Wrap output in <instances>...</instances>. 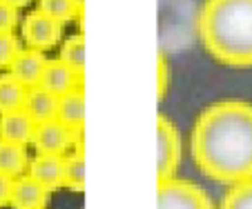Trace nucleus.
Here are the masks:
<instances>
[{
	"mask_svg": "<svg viewBox=\"0 0 252 209\" xmlns=\"http://www.w3.org/2000/svg\"><path fill=\"white\" fill-rule=\"evenodd\" d=\"M221 209H252V181L230 187L221 203Z\"/></svg>",
	"mask_w": 252,
	"mask_h": 209,
	"instance_id": "6ab92c4d",
	"label": "nucleus"
},
{
	"mask_svg": "<svg viewBox=\"0 0 252 209\" xmlns=\"http://www.w3.org/2000/svg\"><path fill=\"white\" fill-rule=\"evenodd\" d=\"M165 94V58H158V96Z\"/></svg>",
	"mask_w": 252,
	"mask_h": 209,
	"instance_id": "5701e85b",
	"label": "nucleus"
},
{
	"mask_svg": "<svg viewBox=\"0 0 252 209\" xmlns=\"http://www.w3.org/2000/svg\"><path fill=\"white\" fill-rule=\"evenodd\" d=\"M2 2H7V5H11L14 9H23V7H27L32 0H2Z\"/></svg>",
	"mask_w": 252,
	"mask_h": 209,
	"instance_id": "b1692460",
	"label": "nucleus"
},
{
	"mask_svg": "<svg viewBox=\"0 0 252 209\" xmlns=\"http://www.w3.org/2000/svg\"><path fill=\"white\" fill-rule=\"evenodd\" d=\"M61 60L65 62L78 78H83V74H85V40H83V33H74V36H69V38L63 43Z\"/></svg>",
	"mask_w": 252,
	"mask_h": 209,
	"instance_id": "f3484780",
	"label": "nucleus"
},
{
	"mask_svg": "<svg viewBox=\"0 0 252 209\" xmlns=\"http://www.w3.org/2000/svg\"><path fill=\"white\" fill-rule=\"evenodd\" d=\"M65 187L76 194L85 191V152L83 143L74 147V152L65 156Z\"/></svg>",
	"mask_w": 252,
	"mask_h": 209,
	"instance_id": "dca6fc26",
	"label": "nucleus"
},
{
	"mask_svg": "<svg viewBox=\"0 0 252 209\" xmlns=\"http://www.w3.org/2000/svg\"><path fill=\"white\" fill-rule=\"evenodd\" d=\"M157 209H214V205L194 183L170 178L157 187Z\"/></svg>",
	"mask_w": 252,
	"mask_h": 209,
	"instance_id": "7ed1b4c3",
	"label": "nucleus"
},
{
	"mask_svg": "<svg viewBox=\"0 0 252 209\" xmlns=\"http://www.w3.org/2000/svg\"><path fill=\"white\" fill-rule=\"evenodd\" d=\"M33 129H36V123L23 109L0 116V140L16 143V145H27V143H32Z\"/></svg>",
	"mask_w": 252,
	"mask_h": 209,
	"instance_id": "ddd939ff",
	"label": "nucleus"
},
{
	"mask_svg": "<svg viewBox=\"0 0 252 209\" xmlns=\"http://www.w3.org/2000/svg\"><path fill=\"white\" fill-rule=\"evenodd\" d=\"M196 29L212 58L230 67H252V0H205Z\"/></svg>",
	"mask_w": 252,
	"mask_h": 209,
	"instance_id": "f03ea898",
	"label": "nucleus"
},
{
	"mask_svg": "<svg viewBox=\"0 0 252 209\" xmlns=\"http://www.w3.org/2000/svg\"><path fill=\"white\" fill-rule=\"evenodd\" d=\"M29 169V156L25 145L0 140V174L9 178L23 176Z\"/></svg>",
	"mask_w": 252,
	"mask_h": 209,
	"instance_id": "4468645a",
	"label": "nucleus"
},
{
	"mask_svg": "<svg viewBox=\"0 0 252 209\" xmlns=\"http://www.w3.org/2000/svg\"><path fill=\"white\" fill-rule=\"evenodd\" d=\"M38 9L43 14L52 16L58 23H69L74 18H78V23H83V11H78L74 0H38Z\"/></svg>",
	"mask_w": 252,
	"mask_h": 209,
	"instance_id": "a211bd4d",
	"label": "nucleus"
},
{
	"mask_svg": "<svg viewBox=\"0 0 252 209\" xmlns=\"http://www.w3.org/2000/svg\"><path fill=\"white\" fill-rule=\"evenodd\" d=\"M38 87L47 89L49 94H54V96H65V94H69L71 89L83 87V78H78L61 58H54V60L45 62V69H43Z\"/></svg>",
	"mask_w": 252,
	"mask_h": 209,
	"instance_id": "1a4fd4ad",
	"label": "nucleus"
},
{
	"mask_svg": "<svg viewBox=\"0 0 252 209\" xmlns=\"http://www.w3.org/2000/svg\"><path fill=\"white\" fill-rule=\"evenodd\" d=\"M181 162V138L170 118H157V176L158 183L174 178L176 167Z\"/></svg>",
	"mask_w": 252,
	"mask_h": 209,
	"instance_id": "39448f33",
	"label": "nucleus"
},
{
	"mask_svg": "<svg viewBox=\"0 0 252 209\" xmlns=\"http://www.w3.org/2000/svg\"><path fill=\"white\" fill-rule=\"evenodd\" d=\"M11 189H14V178L0 174V207H7L11 203Z\"/></svg>",
	"mask_w": 252,
	"mask_h": 209,
	"instance_id": "4be33fe9",
	"label": "nucleus"
},
{
	"mask_svg": "<svg viewBox=\"0 0 252 209\" xmlns=\"http://www.w3.org/2000/svg\"><path fill=\"white\" fill-rule=\"evenodd\" d=\"M29 176L38 183L43 189L58 191L65 187V156H47V154H36L29 162Z\"/></svg>",
	"mask_w": 252,
	"mask_h": 209,
	"instance_id": "0eeeda50",
	"label": "nucleus"
},
{
	"mask_svg": "<svg viewBox=\"0 0 252 209\" xmlns=\"http://www.w3.org/2000/svg\"><path fill=\"white\" fill-rule=\"evenodd\" d=\"M25 96H27V87L20 85L9 72L2 74L0 76V116L23 109Z\"/></svg>",
	"mask_w": 252,
	"mask_h": 209,
	"instance_id": "2eb2a0df",
	"label": "nucleus"
},
{
	"mask_svg": "<svg viewBox=\"0 0 252 209\" xmlns=\"http://www.w3.org/2000/svg\"><path fill=\"white\" fill-rule=\"evenodd\" d=\"M20 23L18 9H14L11 5L0 0V33H11Z\"/></svg>",
	"mask_w": 252,
	"mask_h": 209,
	"instance_id": "412c9836",
	"label": "nucleus"
},
{
	"mask_svg": "<svg viewBox=\"0 0 252 209\" xmlns=\"http://www.w3.org/2000/svg\"><path fill=\"white\" fill-rule=\"evenodd\" d=\"M20 36L27 43V47L45 52L56 47V43L63 36V23L54 20L52 16L43 14L40 9L29 11L20 23Z\"/></svg>",
	"mask_w": 252,
	"mask_h": 209,
	"instance_id": "423d86ee",
	"label": "nucleus"
},
{
	"mask_svg": "<svg viewBox=\"0 0 252 209\" xmlns=\"http://www.w3.org/2000/svg\"><path fill=\"white\" fill-rule=\"evenodd\" d=\"M56 120L74 131H83L85 127V91L83 87H76L65 96H58Z\"/></svg>",
	"mask_w": 252,
	"mask_h": 209,
	"instance_id": "9b49d317",
	"label": "nucleus"
},
{
	"mask_svg": "<svg viewBox=\"0 0 252 209\" xmlns=\"http://www.w3.org/2000/svg\"><path fill=\"white\" fill-rule=\"evenodd\" d=\"M192 158L217 183L252 181V103L219 100L205 107L192 129Z\"/></svg>",
	"mask_w": 252,
	"mask_h": 209,
	"instance_id": "f257e3e1",
	"label": "nucleus"
},
{
	"mask_svg": "<svg viewBox=\"0 0 252 209\" xmlns=\"http://www.w3.org/2000/svg\"><path fill=\"white\" fill-rule=\"evenodd\" d=\"M49 203V191L43 189L32 176L14 178V189H11V207L14 209H45Z\"/></svg>",
	"mask_w": 252,
	"mask_h": 209,
	"instance_id": "9d476101",
	"label": "nucleus"
},
{
	"mask_svg": "<svg viewBox=\"0 0 252 209\" xmlns=\"http://www.w3.org/2000/svg\"><path fill=\"white\" fill-rule=\"evenodd\" d=\"M56 109H58V96L49 94L43 87H29L27 96H25V104L23 111L33 120V123H47V120L56 118Z\"/></svg>",
	"mask_w": 252,
	"mask_h": 209,
	"instance_id": "f8f14e48",
	"label": "nucleus"
},
{
	"mask_svg": "<svg viewBox=\"0 0 252 209\" xmlns=\"http://www.w3.org/2000/svg\"><path fill=\"white\" fill-rule=\"evenodd\" d=\"M76 2V7H78V11H83V5H85V0H74Z\"/></svg>",
	"mask_w": 252,
	"mask_h": 209,
	"instance_id": "393cba45",
	"label": "nucleus"
},
{
	"mask_svg": "<svg viewBox=\"0 0 252 209\" xmlns=\"http://www.w3.org/2000/svg\"><path fill=\"white\" fill-rule=\"evenodd\" d=\"M20 40L14 31L11 33H0V67H7L9 69L11 60L16 58V53L20 52Z\"/></svg>",
	"mask_w": 252,
	"mask_h": 209,
	"instance_id": "aec40b11",
	"label": "nucleus"
},
{
	"mask_svg": "<svg viewBox=\"0 0 252 209\" xmlns=\"http://www.w3.org/2000/svg\"><path fill=\"white\" fill-rule=\"evenodd\" d=\"M45 58L43 52L38 49H32V47H25L16 53V58L11 60L9 65V74L29 89V87H36L40 82V76H43V69H45Z\"/></svg>",
	"mask_w": 252,
	"mask_h": 209,
	"instance_id": "6e6552de",
	"label": "nucleus"
},
{
	"mask_svg": "<svg viewBox=\"0 0 252 209\" xmlns=\"http://www.w3.org/2000/svg\"><path fill=\"white\" fill-rule=\"evenodd\" d=\"M78 143H83V131H74L63 123H58L56 118L47 120V123H38L32 138L36 154H47V156H65Z\"/></svg>",
	"mask_w": 252,
	"mask_h": 209,
	"instance_id": "20e7f679",
	"label": "nucleus"
}]
</instances>
